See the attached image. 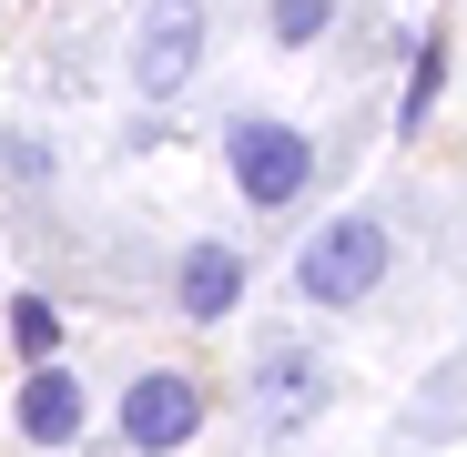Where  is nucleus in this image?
Returning <instances> with one entry per match:
<instances>
[{
    "mask_svg": "<svg viewBox=\"0 0 467 457\" xmlns=\"http://www.w3.org/2000/svg\"><path fill=\"white\" fill-rule=\"evenodd\" d=\"M223 163H234V193H244L254 213H285L305 183H316V142H305L295 122H234L223 132Z\"/></svg>",
    "mask_w": 467,
    "mask_h": 457,
    "instance_id": "f257e3e1",
    "label": "nucleus"
},
{
    "mask_svg": "<svg viewBox=\"0 0 467 457\" xmlns=\"http://www.w3.org/2000/svg\"><path fill=\"white\" fill-rule=\"evenodd\" d=\"M376 275H386V223L376 213H336L295 265V285L316 305H356V295H376Z\"/></svg>",
    "mask_w": 467,
    "mask_h": 457,
    "instance_id": "f03ea898",
    "label": "nucleus"
},
{
    "mask_svg": "<svg viewBox=\"0 0 467 457\" xmlns=\"http://www.w3.org/2000/svg\"><path fill=\"white\" fill-rule=\"evenodd\" d=\"M203 427V387L193 376H173V366H152V376H132L122 387V437L142 447V457H163V447H183Z\"/></svg>",
    "mask_w": 467,
    "mask_h": 457,
    "instance_id": "7ed1b4c3",
    "label": "nucleus"
},
{
    "mask_svg": "<svg viewBox=\"0 0 467 457\" xmlns=\"http://www.w3.org/2000/svg\"><path fill=\"white\" fill-rule=\"evenodd\" d=\"M193 61H203V21H193V11H152L142 41H132V92H152V102L183 92Z\"/></svg>",
    "mask_w": 467,
    "mask_h": 457,
    "instance_id": "20e7f679",
    "label": "nucleus"
},
{
    "mask_svg": "<svg viewBox=\"0 0 467 457\" xmlns=\"http://www.w3.org/2000/svg\"><path fill=\"white\" fill-rule=\"evenodd\" d=\"M173 295H183V316H193V326L234 316V295H244V254H234V244H193L183 275H173Z\"/></svg>",
    "mask_w": 467,
    "mask_h": 457,
    "instance_id": "39448f33",
    "label": "nucleus"
},
{
    "mask_svg": "<svg viewBox=\"0 0 467 457\" xmlns=\"http://www.w3.org/2000/svg\"><path fill=\"white\" fill-rule=\"evenodd\" d=\"M21 437H41V447H61V437H82V387H71L61 366H41L31 387H21Z\"/></svg>",
    "mask_w": 467,
    "mask_h": 457,
    "instance_id": "423d86ee",
    "label": "nucleus"
},
{
    "mask_svg": "<svg viewBox=\"0 0 467 457\" xmlns=\"http://www.w3.org/2000/svg\"><path fill=\"white\" fill-rule=\"evenodd\" d=\"M254 387L285 397V407H316V356H265V366H254Z\"/></svg>",
    "mask_w": 467,
    "mask_h": 457,
    "instance_id": "0eeeda50",
    "label": "nucleus"
},
{
    "mask_svg": "<svg viewBox=\"0 0 467 457\" xmlns=\"http://www.w3.org/2000/svg\"><path fill=\"white\" fill-rule=\"evenodd\" d=\"M11 346H21V356H51V346H61V316H51L41 295H21V305H11Z\"/></svg>",
    "mask_w": 467,
    "mask_h": 457,
    "instance_id": "6e6552de",
    "label": "nucleus"
},
{
    "mask_svg": "<svg viewBox=\"0 0 467 457\" xmlns=\"http://www.w3.org/2000/svg\"><path fill=\"white\" fill-rule=\"evenodd\" d=\"M437 71H447V51L427 41V51H417V102H407V122H427V102H437Z\"/></svg>",
    "mask_w": 467,
    "mask_h": 457,
    "instance_id": "1a4fd4ad",
    "label": "nucleus"
},
{
    "mask_svg": "<svg viewBox=\"0 0 467 457\" xmlns=\"http://www.w3.org/2000/svg\"><path fill=\"white\" fill-rule=\"evenodd\" d=\"M275 31H285V41H316V31H326V0H295V11H285Z\"/></svg>",
    "mask_w": 467,
    "mask_h": 457,
    "instance_id": "9d476101",
    "label": "nucleus"
}]
</instances>
